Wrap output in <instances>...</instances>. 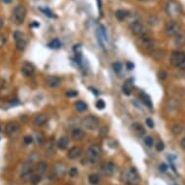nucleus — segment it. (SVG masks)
<instances>
[{
  "mask_svg": "<svg viewBox=\"0 0 185 185\" xmlns=\"http://www.w3.org/2000/svg\"><path fill=\"white\" fill-rule=\"evenodd\" d=\"M164 56V52L162 50H156L153 52V57L156 60H160L161 58H163Z\"/></svg>",
  "mask_w": 185,
  "mask_h": 185,
  "instance_id": "35",
  "label": "nucleus"
},
{
  "mask_svg": "<svg viewBox=\"0 0 185 185\" xmlns=\"http://www.w3.org/2000/svg\"><path fill=\"white\" fill-rule=\"evenodd\" d=\"M84 136H85L84 131L81 128H75V129H73L71 132L72 139L75 140V141H81V140L84 138Z\"/></svg>",
  "mask_w": 185,
  "mask_h": 185,
  "instance_id": "18",
  "label": "nucleus"
},
{
  "mask_svg": "<svg viewBox=\"0 0 185 185\" xmlns=\"http://www.w3.org/2000/svg\"><path fill=\"white\" fill-rule=\"evenodd\" d=\"M101 157V149L97 145H91L88 146L86 150V158L85 160L89 162V164L95 165L98 163V161L100 160Z\"/></svg>",
  "mask_w": 185,
  "mask_h": 185,
  "instance_id": "2",
  "label": "nucleus"
},
{
  "mask_svg": "<svg viewBox=\"0 0 185 185\" xmlns=\"http://www.w3.org/2000/svg\"><path fill=\"white\" fill-rule=\"evenodd\" d=\"M47 120H49V117H47L46 113H39L34 117L33 124L35 126L41 127V126H44L45 124L47 122Z\"/></svg>",
  "mask_w": 185,
  "mask_h": 185,
  "instance_id": "17",
  "label": "nucleus"
},
{
  "mask_svg": "<svg viewBox=\"0 0 185 185\" xmlns=\"http://www.w3.org/2000/svg\"><path fill=\"white\" fill-rule=\"evenodd\" d=\"M140 43H141L142 46L145 47V49L146 50H153L154 49V47H155V42L153 41L150 37H148V36H142L140 38Z\"/></svg>",
  "mask_w": 185,
  "mask_h": 185,
  "instance_id": "15",
  "label": "nucleus"
},
{
  "mask_svg": "<svg viewBox=\"0 0 185 185\" xmlns=\"http://www.w3.org/2000/svg\"><path fill=\"white\" fill-rule=\"evenodd\" d=\"M114 15H116V18H117V21H123L126 20L127 17H128V12L125 10H117Z\"/></svg>",
  "mask_w": 185,
  "mask_h": 185,
  "instance_id": "28",
  "label": "nucleus"
},
{
  "mask_svg": "<svg viewBox=\"0 0 185 185\" xmlns=\"http://www.w3.org/2000/svg\"><path fill=\"white\" fill-rule=\"evenodd\" d=\"M56 145H57V148L61 149V150H65L69 146V140L67 139L66 137H62V138H60L58 140Z\"/></svg>",
  "mask_w": 185,
  "mask_h": 185,
  "instance_id": "22",
  "label": "nucleus"
},
{
  "mask_svg": "<svg viewBox=\"0 0 185 185\" xmlns=\"http://www.w3.org/2000/svg\"><path fill=\"white\" fill-rule=\"evenodd\" d=\"M39 158H40L39 153H36V152L31 153V154L29 155V164L30 163H36V162H38V160H39Z\"/></svg>",
  "mask_w": 185,
  "mask_h": 185,
  "instance_id": "36",
  "label": "nucleus"
},
{
  "mask_svg": "<svg viewBox=\"0 0 185 185\" xmlns=\"http://www.w3.org/2000/svg\"><path fill=\"white\" fill-rule=\"evenodd\" d=\"M56 148H57V145L55 142V139H50L47 142L45 151H46L47 156H53L55 155L56 153Z\"/></svg>",
  "mask_w": 185,
  "mask_h": 185,
  "instance_id": "14",
  "label": "nucleus"
},
{
  "mask_svg": "<svg viewBox=\"0 0 185 185\" xmlns=\"http://www.w3.org/2000/svg\"><path fill=\"white\" fill-rule=\"evenodd\" d=\"M139 97L146 107H148L149 109H152V103H151V100H150V98H149L148 95H146L145 93H143V92H141L139 95Z\"/></svg>",
  "mask_w": 185,
  "mask_h": 185,
  "instance_id": "26",
  "label": "nucleus"
},
{
  "mask_svg": "<svg viewBox=\"0 0 185 185\" xmlns=\"http://www.w3.org/2000/svg\"><path fill=\"white\" fill-rule=\"evenodd\" d=\"M164 143L163 142H159L157 143V145H156V149H157V151H163L164 150Z\"/></svg>",
  "mask_w": 185,
  "mask_h": 185,
  "instance_id": "50",
  "label": "nucleus"
},
{
  "mask_svg": "<svg viewBox=\"0 0 185 185\" xmlns=\"http://www.w3.org/2000/svg\"><path fill=\"white\" fill-rule=\"evenodd\" d=\"M3 2L5 3V4H10V3L13 1V0H2Z\"/></svg>",
  "mask_w": 185,
  "mask_h": 185,
  "instance_id": "55",
  "label": "nucleus"
},
{
  "mask_svg": "<svg viewBox=\"0 0 185 185\" xmlns=\"http://www.w3.org/2000/svg\"><path fill=\"white\" fill-rule=\"evenodd\" d=\"M95 105H96V108L98 110H104L105 108H106V103H105L104 100H102V99L98 100Z\"/></svg>",
  "mask_w": 185,
  "mask_h": 185,
  "instance_id": "41",
  "label": "nucleus"
},
{
  "mask_svg": "<svg viewBox=\"0 0 185 185\" xmlns=\"http://www.w3.org/2000/svg\"><path fill=\"white\" fill-rule=\"evenodd\" d=\"M32 167L29 163H24L22 165L21 174H20V178L23 182H27L28 180H30L31 176H32Z\"/></svg>",
  "mask_w": 185,
  "mask_h": 185,
  "instance_id": "9",
  "label": "nucleus"
},
{
  "mask_svg": "<svg viewBox=\"0 0 185 185\" xmlns=\"http://www.w3.org/2000/svg\"><path fill=\"white\" fill-rule=\"evenodd\" d=\"M36 170H37V174H44L47 170V163L45 161H39L36 166Z\"/></svg>",
  "mask_w": 185,
  "mask_h": 185,
  "instance_id": "25",
  "label": "nucleus"
},
{
  "mask_svg": "<svg viewBox=\"0 0 185 185\" xmlns=\"http://www.w3.org/2000/svg\"><path fill=\"white\" fill-rule=\"evenodd\" d=\"M36 137H37V139H36V141H37V143L38 145H41L43 142H44V137L41 135L40 133H38L36 134Z\"/></svg>",
  "mask_w": 185,
  "mask_h": 185,
  "instance_id": "48",
  "label": "nucleus"
},
{
  "mask_svg": "<svg viewBox=\"0 0 185 185\" xmlns=\"http://www.w3.org/2000/svg\"><path fill=\"white\" fill-rule=\"evenodd\" d=\"M180 146H181V148L184 149V150H185V138H183V139L180 141Z\"/></svg>",
  "mask_w": 185,
  "mask_h": 185,
  "instance_id": "52",
  "label": "nucleus"
},
{
  "mask_svg": "<svg viewBox=\"0 0 185 185\" xmlns=\"http://www.w3.org/2000/svg\"><path fill=\"white\" fill-rule=\"evenodd\" d=\"M77 95H78V91H75V90H68L66 92L67 97H75Z\"/></svg>",
  "mask_w": 185,
  "mask_h": 185,
  "instance_id": "44",
  "label": "nucleus"
},
{
  "mask_svg": "<svg viewBox=\"0 0 185 185\" xmlns=\"http://www.w3.org/2000/svg\"><path fill=\"white\" fill-rule=\"evenodd\" d=\"M41 180H42V175L39 174H32V176H31V178H30L31 183L34 184V185H37L38 183H40Z\"/></svg>",
  "mask_w": 185,
  "mask_h": 185,
  "instance_id": "34",
  "label": "nucleus"
},
{
  "mask_svg": "<svg viewBox=\"0 0 185 185\" xmlns=\"http://www.w3.org/2000/svg\"><path fill=\"white\" fill-rule=\"evenodd\" d=\"M66 171H67L66 165L61 163V162H58V163H56L55 165V167H53L52 174H55V176L56 177H62L65 175Z\"/></svg>",
  "mask_w": 185,
  "mask_h": 185,
  "instance_id": "11",
  "label": "nucleus"
},
{
  "mask_svg": "<svg viewBox=\"0 0 185 185\" xmlns=\"http://www.w3.org/2000/svg\"><path fill=\"white\" fill-rule=\"evenodd\" d=\"M18 130H20V124L18 122H10L6 126V131H7V133L11 136L17 134L18 132Z\"/></svg>",
  "mask_w": 185,
  "mask_h": 185,
  "instance_id": "19",
  "label": "nucleus"
},
{
  "mask_svg": "<svg viewBox=\"0 0 185 185\" xmlns=\"http://www.w3.org/2000/svg\"><path fill=\"white\" fill-rule=\"evenodd\" d=\"M160 170L162 172H166V171L168 170V167L165 164H162V165H160Z\"/></svg>",
  "mask_w": 185,
  "mask_h": 185,
  "instance_id": "51",
  "label": "nucleus"
},
{
  "mask_svg": "<svg viewBox=\"0 0 185 185\" xmlns=\"http://www.w3.org/2000/svg\"><path fill=\"white\" fill-rule=\"evenodd\" d=\"M75 108L79 113H84V111L87 110V105L82 101H78V102H76Z\"/></svg>",
  "mask_w": 185,
  "mask_h": 185,
  "instance_id": "29",
  "label": "nucleus"
},
{
  "mask_svg": "<svg viewBox=\"0 0 185 185\" xmlns=\"http://www.w3.org/2000/svg\"><path fill=\"white\" fill-rule=\"evenodd\" d=\"M64 185H71V184H64Z\"/></svg>",
  "mask_w": 185,
  "mask_h": 185,
  "instance_id": "58",
  "label": "nucleus"
},
{
  "mask_svg": "<svg viewBox=\"0 0 185 185\" xmlns=\"http://www.w3.org/2000/svg\"><path fill=\"white\" fill-rule=\"evenodd\" d=\"M2 27H3V21L0 18V29H1Z\"/></svg>",
  "mask_w": 185,
  "mask_h": 185,
  "instance_id": "56",
  "label": "nucleus"
},
{
  "mask_svg": "<svg viewBox=\"0 0 185 185\" xmlns=\"http://www.w3.org/2000/svg\"><path fill=\"white\" fill-rule=\"evenodd\" d=\"M170 63L174 67L185 68V52H174L170 57Z\"/></svg>",
  "mask_w": 185,
  "mask_h": 185,
  "instance_id": "5",
  "label": "nucleus"
},
{
  "mask_svg": "<svg viewBox=\"0 0 185 185\" xmlns=\"http://www.w3.org/2000/svg\"><path fill=\"white\" fill-rule=\"evenodd\" d=\"M26 46H27V42L25 39H21V40L16 41V47H17V50H20V52L24 50Z\"/></svg>",
  "mask_w": 185,
  "mask_h": 185,
  "instance_id": "30",
  "label": "nucleus"
},
{
  "mask_svg": "<svg viewBox=\"0 0 185 185\" xmlns=\"http://www.w3.org/2000/svg\"><path fill=\"white\" fill-rule=\"evenodd\" d=\"M78 169L77 168H71L69 170V175L71 177H75V176H77V175H78Z\"/></svg>",
  "mask_w": 185,
  "mask_h": 185,
  "instance_id": "42",
  "label": "nucleus"
},
{
  "mask_svg": "<svg viewBox=\"0 0 185 185\" xmlns=\"http://www.w3.org/2000/svg\"><path fill=\"white\" fill-rule=\"evenodd\" d=\"M25 17H26V9H25L23 5H18L17 7H15V9L13 10L11 21L13 23L17 25H21L23 23Z\"/></svg>",
  "mask_w": 185,
  "mask_h": 185,
  "instance_id": "1",
  "label": "nucleus"
},
{
  "mask_svg": "<svg viewBox=\"0 0 185 185\" xmlns=\"http://www.w3.org/2000/svg\"><path fill=\"white\" fill-rule=\"evenodd\" d=\"M47 47H49L50 49L56 50V49H59V47H61V43H60V41L58 39H55V40H52V42H50L49 44H47Z\"/></svg>",
  "mask_w": 185,
  "mask_h": 185,
  "instance_id": "32",
  "label": "nucleus"
},
{
  "mask_svg": "<svg viewBox=\"0 0 185 185\" xmlns=\"http://www.w3.org/2000/svg\"><path fill=\"white\" fill-rule=\"evenodd\" d=\"M131 31H132V33L134 35H136V36H138L139 38H141L142 36H145L146 34H147V30H146V28L145 27V25L142 23H141L140 21H133L132 23H131Z\"/></svg>",
  "mask_w": 185,
  "mask_h": 185,
  "instance_id": "7",
  "label": "nucleus"
},
{
  "mask_svg": "<svg viewBox=\"0 0 185 185\" xmlns=\"http://www.w3.org/2000/svg\"><path fill=\"white\" fill-rule=\"evenodd\" d=\"M146 23L151 27H156L159 24V18L155 15H151L146 18Z\"/></svg>",
  "mask_w": 185,
  "mask_h": 185,
  "instance_id": "27",
  "label": "nucleus"
},
{
  "mask_svg": "<svg viewBox=\"0 0 185 185\" xmlns=\"http://www.w3.org/2000/svg\"><path fill=\"white\" fill-rule=\"evenodd\" d=\"M61 79L56 76H49L46 79V84L50 88H56L60 85Z\"/></svg>",
  "mask_w": 185,
  "mask_h": 185,
  "instance_id": "16",
  "label": "nucleus"
},
{
  "mask_svg": "<svg viewBox=\"0 0 185 185\" xmlns=\"http://www.w3.org/2000/svg\"><path fill=\"white\" fill-rule=\"evenodd\" d=\"M167 105H168L169 109H170V110H174V111L178 110L181 107L180 102L178 100H176V99H169L168 102H167Z\"/></svg>",
  "mask_w": 185,
  "mask_h": 185,
  "instance_id": "23",
  "label": "nucleus"
},
{
  "mask_svg": "<svg viewBox=\"0 0 185 185\" xmlns=\"http://www.w3.org/2000/svg\"><path fill=\"white\" fill-rule=\"evenodd\" d=\"M143 142H145V145H147V146H149V147L154 145V141H153V138H152V137H150V136H146L145 138L143 139Z\"/></svg>",
  "mask_w": 185,
  "mask_h": 185,
  "instance_id": "38",
  "label": "nucleus"
},
{
  "mask_svg": "<svg viewBox=\"0 0 185 185\" xmlns=\"http://www.w3.org/2000/svg\"><path fill=\"white\" fill-rule=\"evenodd\" d=\"M82 125L84 126V128H86L88 130H95L99 126V123L100 121L97 118L96 116H85L82 121Z\"/></svg>",
  "mask_w": 185,
  "mask_h": 185,
  "instance_id": "8",
  "label": "nucleus"
},
{
  "mask_svg": "<svg viewBox=\"0 0 185 185\" xmlns=\"http://www.w3.org/2000/svg\"><path fill=\"white\" fill-rule=\"evenodd\" d=\"M101 172L106 176H113L116 173V167L113 162H107V163L102 165Z\"/></svg>",
  "mask_w": 185,
  "mask_h": 185,
  "instance_id": "10",
  "label": "nucleus"
},
{
  "mask_svg": "<svg viewBox=\"0 0 185 185\" xmlns=\"http://www.w3.org/2000/svg\"><path fill=\"white\" fill-rule=\"evenodd\" d=\"M122 91L123 93L127 95V96H129V95L132 94V91H133V82L131 79H128V81L125 82V84H123L122 86Z\"/></svg>",
  "mask_w": 185,
  "mask_h": 185,
  "instance_id": "20",
  "label": "nucleus"
},
{
  "mask_svg": "<svg viewBox=\"0 0 185 185\" xmlns=\"http://www.w3.org/2000/svg\"><path fill=\"white\" fill-rule=\"evenodd\" d=\"M139 1H142V2H146V1H148V0H139Z\"/></svg>",
  "mask_w": 185,
  "mask_h": 185,
  "instance_id": "57",
  "label": "nucleus"
},
{
  "mask_svg": "<svg viewBox=\"0 0 185 185\" xmlns=\"http://www.w3.org/2000/svg\"><path fill=\"white\" fill-rule=\"evenodd\" d=\"M127 69H128V70H133L134 69V64H133V63H131V62L127 63Z\"/></svg>",
  "mask_w": 185,
  "mask_h": 185,
  "instance_id": "53",
  "label": "nucleus"
},
{
  "mask_svg": "<svg viewBox=\"0 0 185 185\" xmlns=\"http://www.w3.org/2000/svg\"><path fill=\"white\" fill-rule=\"evenodd\" d=\"M41 11L44 12L45 14H46V15L47 16V17H50V18H53V17H55V15H53L52 13L50 12V11L49 10V9H47V8H46V9H42V8H41Z\"/></svg>",
  "mask_w": 185,
  "mask_h": 185,
  "instance_id": "46",
  "label": "nucleus"
},
{
  "mask_svg": "<svg viewBox=\"0 0 185 185\" xmlns=\"http://www.w3.org/2000/svg\"><path fill=\"white\" fill-rule=\"evenodd\" d=\"M180 29H181L180 24L178 23L177 21H174L167 22V24H166L165 26V32L169 37L176 36V35L179 34Z\"/></svg>",
  "mask_w": 185,
  "mask_h": 185,
  "instance_id": "6",
  "label": "nucleus"
},
{
  "mask_svg": "<svg viewBox=\"0 0 185 185\" xmlns=\"http://www.w3.org/2000/svg\"><path fill=\"white\" fill-rule=\"evenodd\" d=\"M158 77H159V79H167V77H168V74L165 71H160L158 73Z\"/></svg>",
  "mask_w": 185,
  "mask_h": 185,
  "instance_id": "47",
  "label": "nucleus"
},
{
  "mask_svg": "<svg viewBox=\"0 0 185 185\" xmlns=\"http://www.w3.org/2000/svg\"><path fill=\"white\" fill-rule=\"evenodd\" d=\"M175 45H176L177 47H180L181 45L184 43V38L182 35H177V37L175 38V41H174Z\"/></svg>",
  "mask_w": 185,
  "mask_h": 185,
  "instance_id": "40",
  "label": "nucleus"
},
{
  "mask_svg": "<svg viewBox=\"0 0 185 185\" xmlns=\"http://www.w3.org/2000/svg\"><path fill=\"white\" fill-rule=\"evenodd\" d=\"M166 11L172 18H177L181 13V6L175 0H170L166 5Z\"/></svg>",
  "mask_w": 185,
  "mask_h": 185,
  "instance_id": "4",
  "label": "nucleus"
},
{
  "mask_svg": "<svg viewBox=\"0 0 185 185\" xmlns=\"http://www.w3.org/2000/svg\"><path fill=\"white\" fill-rule=\"evenodd\" d=\"M183 131V127L180 125V124H175V125L172 128V133L175 136H178L182 133Z\"/></svg>",
  "mask_w": 185,
  "mask_h": 185,
  "instance_id": "33",
  "label": "nucleus"
},
{
  "mask_svg": "<svg viewBox=\"0 0 185 185\" xmlns=\"http://www.w3.org/2000/svg\"><path fill=\"white\" fill-rule=\"evenodd\" d=\"M132 129L134 130V132H135L138 136H142L145 134V127H143L141 123L139 122H135L133 123L132 125Z\"/></svg>",
  "mask_w": 185,
  "mask_h": 185,
  "instance_id": "21",
  "label": "nucleus"
},
{
  "mask_svg": "<svg viewBox=\"0 0 185 185\" xmlns=\"http://www.w3.org/2000/svg\"><path fill=\"white\" fill-rule=\"evenodd\" d=\"M97 36L99 42L101 43L102 47H104V41H107V36H106V31H105L103 26H100L97 30Z\"/></svg>",
  "mask_w": 185,
  "mask_h": 185,
  "instance_id": "24",
  "label": "nucleus"
},
{
  "mask_svg": "<svg viewBox=\"0 0 185 185\" xmlns=\"http://www.w3.org/2000/svg\"><path fill=\"white\" fill-rule=\"evenodd\" d=\"M13 36H14L15 41L21 40V39H24V34L22 32H21V31H15L14 34H13Z\"/></svg>",
  "mask_w": 185,
  "mask_h": 185,
  "instance_id": "39",
  "label": "nucleus"
},
{
  "mask_svg": "<svg viewBox=\"0 0 185 185\" xmlns=\"http://www.w3.org/2000/svg\"><path fill=\"white\" fill-rule=\"evenodd\" d=\"M21 74L25 78H31L34 75V67L29 62H24L21 66Z\"/></svg>",
  "mask_w": 185,
  "mask_h": 185,
  "instance_id": "13",
  "label": "nucleus"
},
{
  "mask_svg": "<svg viewBox=\"0 0 185 185\" xmlns=\"http://www.w3.org/2000/svg\"><path fill=\"white\" fill-rule=\"evenodd\" d=\"M6 42V38L3 34H0V47H2L5 45Z\"/></svg>",
  "mask_w": 185,
  "mask_h": 185,
  "instance_id": "49",
  "label": "nucleus"
},
{
  "mask_svg": "<svg viewBox=\"0 0 185 185\" xmlns=\"http://www.w3.org/2000/svg\"><path fill=\"white\" fill-rule=\"evenodd\" d=\"M82 154V149L78 145L73 146L72 148L69 149L68 153H67V157L71 160H77L78 158H79Z\"/></svg>",
  "mask_w": 185,
  "mask_h": 185,
  "instance_id": "12",
  "label": "nucleus"
},
{
  "mask_svg": "<svg viewBox=\"0 0 185 185\" xmlns=\"http://www.w3.org/2000/svg\"><path fill=\"white\" fill-rule=\"evenodd\" d=\"M23 142L25 145H30V143L33 142V138L31 136H25L23 138Z\"/></svg>",
  "mask_w": 185,
  "mask_h": 185,
  "instance_id": "43",
  "label": "nucleus"
},
{
  "mask_svg": "<svg viewBox=\"0 0 185 185\" xmlns=\"http://www.w3.org/2000/svg\"><path fill=\"white\" fill-rule=\"evenodd\" d=\"M122 180L128 185H137L140 181V175L135 168H129L122 174Z\"/></svg>",
  "mask_w": 185,
  "mask_h": 185,
  "instance_id": "3",
  "label": "nucleus"
},
{
  "mask_svg": "<svg viewBox=\"0 0 185 185\" xmlns=\"http://www.w3.org/2000/svg\"><path fill=\"white\" fill-rule=\"evenodd\" d=\"M31 26L32 27H39V23H38L37 21H33L32 23H31Z\"/></svg>",
  "mask_w": 185,
  "mask_h": 185,
  "instance_id": "54",
  "label": "nucleus"
},
{
  "mask_svg": "<svg viewBox=\"0 0 185 185\" xmlns=\"http://www.w3.org/2000/svg\"><path fill=\"white\" fill-rule=\"evenodd\" d=\"M88 182L91 185H97L100 182V176L97 174H91L88 175Z\"/></svg>",
  "mask_w": 185,
  "mask_h": 185,
  "instance_id": "31",
  "label": "nucleus"
},
{
  "mask_svg": "<svg viewBox=\"0 0 185 185\" xmlns=\"http://www.w3.org/2000/svg\"><path fill=\"white\" fill-rule=\"evenodd\" d=\"M145 123L149 128H153V127H154V121H153L151 118H149V117L145 119Z\"/></svg>",
  "mask_w": 185,
  "mask_h": 185,
  "instance_id": "45",
  "label": "nucleus"
},
{
  "mask_svg": "<svg viewBox=\"0 0 185 185\" xmlns=\"http://www.w3.org/2000/svg\"><path fill=\"white\" fill-rule=\"evenodd\" d=\"M113 69L116 73H120L123 69V65L120 62H114L113 64Z\"/></svg>",
  "mask_w": 185,
  "mask_h": 185,
  "instance_id": "37",
  "label": "nucleus"
}]
</instances>
